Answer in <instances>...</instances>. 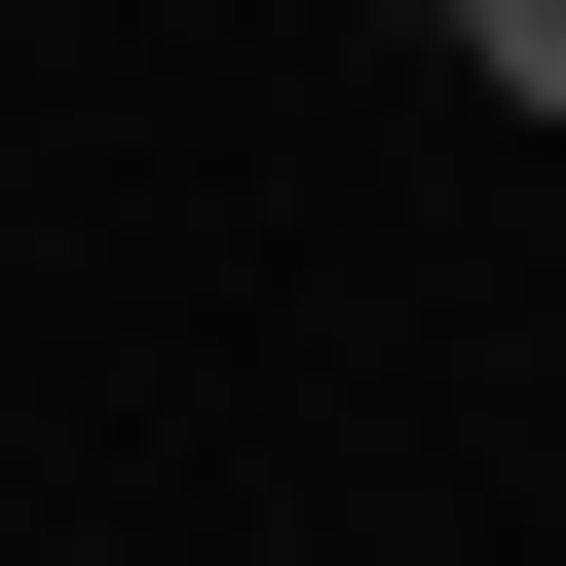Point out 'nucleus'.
Instances as JSON below:
<instances>
[{
  "label": "nucleus",
  "instance_id": "f257e3e1",
  "mask_svg": "<svg viewBox=\"0 0 566 566\" xmlns=\"http://www.w3.org/2000/svg\"><path fill=\"white\" fill-rule=\"evenodd\" d=\"M416 39H453V76H491V114H566V0H416Z\"/></svg>",
  "mask_w": 566,
  "mask_h": 566
}]
</instances>
